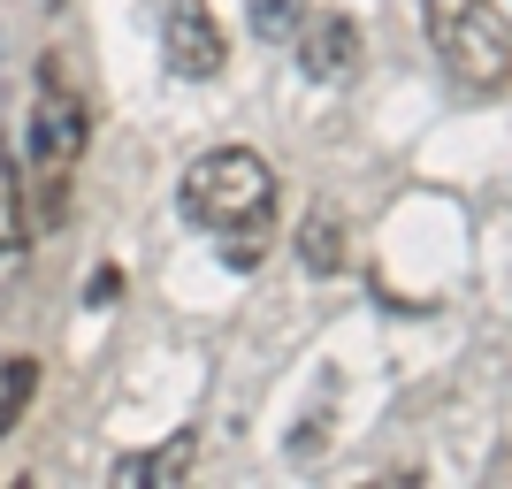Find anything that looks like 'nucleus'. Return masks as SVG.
Instances as JSON below:
<instances>
[{
    "label": "nucleus",
    "instance_id": "1",
    "mask_svg": "<svg viewBox=\"0 0 512 489\" xmlns=\"http://www.w3.org/2000/svg\"><path fill=\"white\" fill-rule=\"evenodd\" d=\"M176 207H184V222L222 237L237 268H253L268 230H276V169L253 146H207L176 176Z\"/></svg>",
    "mask_w": 512,
    "mask_h": 489
},
{
    "label": "nucleus",
    "instance_id": "9",
    "mask_svg": "<svg viewBox=\"0 0 512 489\" xmlns=\"http://www.w3.org/2000/svg\"><path fill=\"white\" fill-rule=\"evenodd\" d=\"M299 16H306V0H245V23H253L260 46H283L299 31Z\"/></svg>",
    "mask_w": 512,
    "mask_h": 489
},
{
    "label": "nucleus",
    "instance_id": "5",
    "mask_svg": "<svg viewBox=\"0 0 512 489\" xmlns=\"http://www.w3.org/2000/svg\"><path fill=\"white\" fill-rule=\"evenodd\" d=\"M291 46H299V69L314 77V85H344L352 69H360V23L337 16V8H306L299 31H291Z\"/></svg>",
    "mask_w": 512,
    "mask_h": 489
},
{
    "label": "nucleus",
    "instance_id": "8",
    "mask_svg": "<svg viewBox=\"0 0 512 489\" xmlns=\"http://www.w3.org/2000/svg\"><path fill=\"white\" fill-rule=\"evenodd\" d=\"M31 398H39V360H31V352H8V360H0V436L23 428V405Z\"/></svg>",
    "mask_w": 512,
    "mask_h": 489
},
{
    "label": "nucleus",
    "instance_id": "6",
    "mask_svg": "<svg viewBox=\"0 0 512 489\" xmlns=\"http://www.w3.org/2000/svg\"><path fill=\"white\" fill-rule=\"evenodd\" d=\"M192 451H199V428H176L169 444H153V451H123V459H115V482H184Z\"/></svg>",
    "mask_w": 512,
    "mask_h": 489
},
{
    "label": "nucleus",
    "instance_id": "3",
    "mask_svg": "<svg viewBox=\"0 0 512 489\" xmlns=\"http://www.w3.org/2000/svg\"><path fill=\"white\" fill-rule=\"evenodd\" d=\"M421 31L459 92L490 100V92L512 85V31L490 0H421Z\"/></svg>",
    "mask_w": 512,
    "mask_h": 489
},
{
    "label": "nucleus",
    "instance_id": "4",
    "mask_svg": "<svg viewBox=\"0 0 512 489\" xmlns=\"http://www.w3.org/2000/svg\"><path fill=\"white\" fill-rule=\"evenodd\" d=\"M161 54H169V69H176V77H192V85L222 77L230 39H222V23H214L207 0H169V8H161Z\"/></svg>",
    "mask_w": 512,
    "mask_h": 489
},
{
    "label": "nucleus",
    "instance_id": "7",
    "mask_svg": "<svg viewBox=\"0 0 512 489\" xmlns=\"http://www.w3.org/2000/svg\"><path fill=\"white\" fill-rule=\"evenodd\" d=\"M344 260H352V245H344V214L314 207V214H306V230H299V268H306V276H337Z\"/></svg>",
    "mask_w": 512,
    "mask_h": 489
},
{
    "label": "nucleus",
    "instance_id": "2",
    "mask_svg": "<svg viewBox=\"0 0 512 489\" xmlns=\"http://www.w3.org/2000/svg\"><path fill=\"white\" fill-rule=\"evenodd\" d=\"M92 146V107L77 100L62 54L39 62V92H31V115H23V169H31V230H54L69 214L77 192V161Z\"/></svg>",
    "mask_w": 512,
    "mask_h": 489
}]
</instances>
